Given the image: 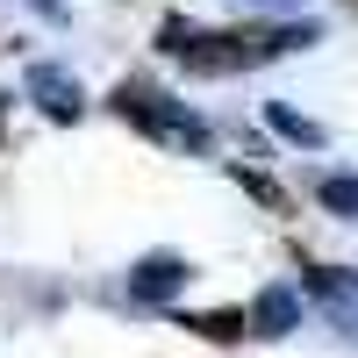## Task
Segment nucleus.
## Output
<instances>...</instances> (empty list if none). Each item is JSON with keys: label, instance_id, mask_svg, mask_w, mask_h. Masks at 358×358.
<instances>
[{"label": "nucleus", "instance_id": "f257e3e1", "mask_svg": "<svg viewBox=\"0 0 358 358\" xmlns=\"http://www.w3.org/2000/svg\"><path fill=\"white\" fill-rule=\"evenodd\" d=\"M194 330H208V337H244V330H251V322H244V315H201V322H194Z\"/></svg>", "mask_w": 358, "mask_h": 358}, {"label": "nucleus", "instance_id": "f03ea898", "mask_svg": "<svg viewBox=\"0 0 358 358\" xmlns=\"http://www.w3.org/2000/svg\"><path fill=\"white\" fill-rule=\"evenodd\" d=\"M322 201H330V208H358V187H351V179H330V187H322Z\"/></svg>", "mask_w": 358, "mask_h": 358}, {"label": "nucleus", "instance_id": "7ed1b4c3", "mask_svg": "<svg viewBox=\"0 0 358 358\" xmlns=\"http://www.w3.org/2000/svg\"><path fill=\"white\" fill-rule=\"evenodd\" d=\"M351 8H358V0H351Z\"/></svg>", "mask_w": 358, "mask_h": 358}]
</instances>
